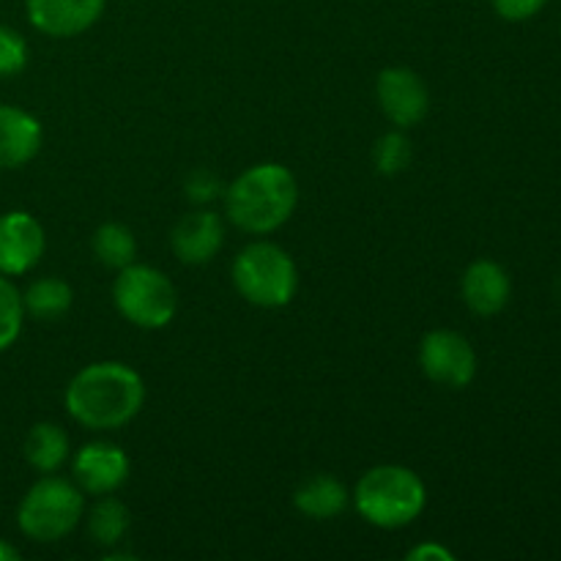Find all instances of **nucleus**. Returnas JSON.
<instances>
[{
  "instance_id": "dca6fc26",
  "label": "nucleus",
  "mask_w": 561,
  "mask_h": 561,
  "mask_svg": "<svg viewBox=\"0 0 561 561\" xmlns=\"http://www.w3.org/2000/svg\"><path fill=\"white\" fill-rule=\"evenodd\" d=\"M69 436L55 422H38L27 431L25 460L38 474H55L69 460Z\"/></svg>"
},
{
  "instance_id": "4468645a",
  "label": "nucleus",
  "mask_w": 561,
  "mask_h": 561,
  "mask_svg": "<svg viewBox=\"0 0 561 561\" xmlns=\"http://www.w3.org/2000/svg\"><path fill=\"white\" fill-rule=\"evenodd\" d=\"M44 131L36 115L0 104V170L25 168L42 151Z\"/></svg>"
},
{
  "instance_id": "39448f33",
  "label": "nucleus",
  "mask_w": 561,
  "mask_h": 561,
  "mask_svg": "<svg viewBox=\"0 0 561 561\" xmlns=\"http://www.w3.org/2000/svg\"><path fill=\"white\" fill-rule=\"evenodd\" d=\"M85 513V499L77 482L60 477H42L33 482L31 491L22 496L16 507V526L33 542H58L80 526Z\"/></svg>"
},
{
  "instance_id": "a878e982",
  "label": "nucleus",
  "mask_w": 561,
  "mask_h": 561,
  "mask_svg": "<svg viewBox=\"0 0 561 561\" xmlns=\"http://www.w3.org/2000/svg\"><path fill=\"white\" fill-rule=\"evenodd\" d=\"M0 561H20V551L11 542L0 540Z\"/></svg>"
},
{
  "instance_id": "f257e3e1",
  "label": "nucleus",
  "mask_w": 561,
  "mask_h": 561,
  "mask_svg": "<svg viewBox=\"0 0 561 561\" xmlns=\"http://www.w3.org/2000/svg\"><path fill=\"white\" fill-rule=\"evenodd\" d=\"M146 383L124 362H93L69 381L64 405L77 425L88 431H118L140 414Z\"/></svg>"
},
{
  "instance_id": "7ed1b4c3",
  "label": "nucleus",
  "mask_w": 561,
  "mask_h": 561,
  "mask_svg": "<svg viewBox=\"0 0 561 561\" xmlns=\"http://www.w3.org/2000/svg\"><path fill=\"white\" fill-rule=\"evenodd\" d=\"M351 499L367 524L392 531L420 518L427 504V488L409 466L383 463L359 477Z\"/></svg>"
},
{
  "instance_id": "9d476101",
  "label": "nucleus",
  "mask_w": 561,
  "mask_h": 561,
  "mask_svg": "<svg viewBox=\"0 0 561 561\" xmlns=\"http://www.w3.org/2000/svg\"><path fill=\"white\" fill-rule=\"evenodd\" d=\"M47 250L42 222L27 211L0 214V274L22 277L38 266Z\"/></svg>"
},
{
  "instance_id": "b1692460",
  "label": "nucleus",
  "mask_w": 561,
  "mask_h": 561,
  "mask_svg": "<svg viewBox=\"0 0 561 561\" xmlns=\"http://www.w3.org/2000/svg\"><path fill=\"white\" fill-rule=\"evenodd\" d=\"M493 11L507 22H526L535 14H540L548 5V0H491Z\"/></svg>"
},
{
  "instance_id": "20e7f679",
  "label": "nucleus",
  "mask_w": 561,
  "mask_h": 561,
  "mask_svg": "<svg viewBox=\"0 0 561 561\" xmlns=\"http://www.w3.org/2000/svg\"><path fill=\"white\" fill-rule=\"evenodd\" d=\"M233 285L250 305L261 310H279L296 299L299 268L296 261L274 241H255L233 261Z\"/></svg>"
},
{
  "instance_id": "a211bd4d",
  "label": "nucleus",
  "mask_w": 561,
  "mask_h": 561,
  "mask_svg": "<svg viewBox=\"0 0 561 561\" xmlns=\"http://www.w3.org/2000/svg\"><path fill=\"white\" fill-rule=\"evenodd\" d=\"M91 250L96 255V261L107 268H124L129 263H135L137 257V241L126 225L121 222H104L93 230Z\"/></svg>"
},
{
  "instance_id": "393cba45",
  "label": "nucleus",
  "mask_w": 561,
  "mask_h": 561,
  "mask_svg": "<svg viewBox=\"0 0 561 561\" xmlns=\"http://www.w3.org/2000/svg\"><path fill=\"white\" fill-rule=\"evenodd\" d=\"M409 561H453L455 553L449 548H444L442 542H420L416 548H411L405 553Z\"/></svg>"
},
{
  "instance_id": "6ab92c4d",
  "label": "nucleus",
  "mask_w": 561,
  "mask_h": 561,
  "mask_svg": "<svg viewBox=\"0 0 561 561\" xmlns=\"http://www.w3.org/2000/svg\"><path fill=\"white\" fill-rule=\"evenodd\" d=\"M126 531H129V507L121 499H115L113 493L99 496L96 507L88 515V535L93 537V542L113 548L124 540Z\"/></svg>"
},
{
  "instance_id": "1a4fd4ad",
  "label": "nucleus",
  "mask_w": 561,
  "mask_h": 561,
  "mask_svg": "<svg viewBox=\"0 0 561 561\" xmlns=\"http://www.w3.org/2000/svg\"><path fill=\"white\" fill-rule=\"evenodd\" d=\"M71 471L82 493L107 496L129 480V455L113 442H88L75 453Z\"/></svg>"
},
{
  "instance_id": "ddd939ff",
  "label": "nucleus",
  "mask_w": 561,
  "mask_h": 561,
  "mask_svg": "<svg viewBox=\"0 0 561 561\" xmlns=\"http://www.w3.org/2000/svg\"><path fill=\"white\" fill-rule=\"evenodd\" d=\"M460 294H463L466 307L474 316L491 318L499 316L507 307L510 294H513V283H510V274L504 272V266L482 257V261H474L463 272Z\"/></svg>"
},
{
  "instance_id": "423d86ee",
  "label": "nucleus",
  "mask_w": 561,
  "mask_h": 561,
  "mask_svg": "<svg viewBox=\"0 0 561 561\" xmlns=\"http://www.w3.org/2000/svg\"><path fill=\"white\" fill-rule=\"evenodd\" d=\"M113 305L124 321L131 327L157 332L175 318L179 310V290L170 277L146 263H129L118 268L113 283Z\"/></svg>"
},
{
  "instance_id": "412c9836",
  "label": "nucleus",
  "mask_w": 561,
  "mask_h": 561,
  "mask_svg": "<svg viewBox=\"0 0 561 561\" xmlns=\"http://www.w3.org/2000/svg\"><path fill=\"white\" fill-rule=\"evenodd\" d=\"M411 162V140L403 135V129L387 131L373 146V164L381 175H398L409 168Z\"/></svg>"
},
{
  "instance_id": "f03ea898",
  "label": "nucleus",
  "mask_w": 561,
  "mask_h": 561,
  "mask_svg": "<svg viewBox=\"0 0 561 561\" xmlns=\"http://www.w3.org/2000/svg\"><path fill=\"white\" fill-rule=\"evenodd\" d=\"M299 206V181L285 164L261 162L225 186V217L239 230L268 236L283 228Z\"/></svg>"
},
{
  "instance_id": "0eeeda50",
  "label": "nucleus",
  "mask_w": 561,
  "mask_h": 561,
  "mask_svg": "<svg viewBox=\"0 0 561 561\" xmlns=\"http://www.w3.org/2000/svg\"><path fill=\"white\" fill-rule=\"evenodd\" d=\"M420 367L438 387L466 389L477 376V351L455 329H433L420 343Z\"/></svg>"
},
{
  "instance_id": "f8f14e48",
  "label": "nucleus",
  "mask_w": 561,
  "mask_h": 561,
  "mask_svg": "<svg viewBox=\"0 0 561 561\" xmlns=\"http://www.w3.org/2000/svg\"><path fill=\"white\" fill-rule=\"evenodd\" d=\"M225 244V222L219 214L201 208L190 211L175 222L170 233V247L184 266H203L214 261Z\"/></svg>"
},
{
  "instance_id": "aec40b11",
  "label": "nucleus",
  "mask_w": 561,
  "mask_h": 561,
  "mask_svg": "<svg viewBox=\"0 0 561 561\" xmlns=\"http://www.w3.org/2000/svg\"><path fill=\"white\" fill-rule=\"evenodd\" d=\"M22 323H25L22 290L11 283V277L0 274V354L20 340Z\"/></svg>"
},
{
  "instance_id": "9b49d317",
  "label": "nucleus",
  "mask_w": 561,
  "mask_h": 561,
  "mask_svg": "<svg viewBox=\"0 0 561 561\" xmlns=\"http://www.w3.org/2000/svg\"><path fill=\"white\" fill-rule=\"evenodd\" d=\"M107 0H25V14L49 38H75L91 31L104 14Z\"/></svg>"
},
{
  "instance_id": "f3484780",
  "label": "nucleus",
  "mask_w": 561,
  "mask_h": 561,
  "mask_svg": "<svg viewBox=\"0 0 561 561\" xmlns=\"http://www.w3.org/2000/svg\"><path fill=\"white\" fill-rule=\"evenodd\" d=\"M22 305H25V316L36 318V321H58L75 305V290L60 277L33 279L22 290Z\"/></svg>"
},
{
  "instance_id": "5701e85b",
  "label": "nucleus",
  "mask_w": 561,
  "mask_h": 561,
  "mask_svg": "<svg viewBox=\"0 0 561 561\" xmlns=\"http://www.w3.org/2000/svg\"><path fill=\"white\" fill-rule=\"evenodd\" d=\"M184 192H186V201L197 203V206H208V203L217 201L219 195H225L219 179L214 173H208V170H195V173L186 179Z\"/></svg>"
},
{
  "instance_id": "4be33fe9",
  "label": "nucleus",
  "mask_w": 561,
  "mask_h": 561,
  "mask_svg": "<svg viewBox=\"0 0 561 561\" xmlns=\"http://www.w3.org/2000/svg\"><path fill=\"white\" fill-rule=\"evenodd\" d=\"M27 42L20 31L0 25V77L20 75L27 66Z\"/></svg>"
},
{
  "instance_id": "6e6552de",
  "label": "nucleus",
  "mask_w": 561,
  "mask_h": 561,
  "mask_svg": "<svg viewBox=\"0 0 561 561\" xmlns=\"http://www.w3.org/2000/svg\"><path fill=\"white\" fill-rule=\"evenodd\" d=\"M376 96L381 113L392 121L398 129H411L422 124L431 110V93L425 80L409 66H389L378 75Z\"/></svg>"
},
{
  "instance_id": "2eb2a0df",
  "label": "nucleus",
  "mask_w": 561,
  "mask_h": 561,
  "mask_svg": "<svg viewBox=\"0 0 561 561\" xmlns=\"http://www.w3.org/2000/svg\"><path fill=\"white\" fill-rule=\"evenodd\" d=\"M351 504V491L332 474H316L301 482L294 493V507L310 520H332Z\"/></svg>"
}]
</instances>
